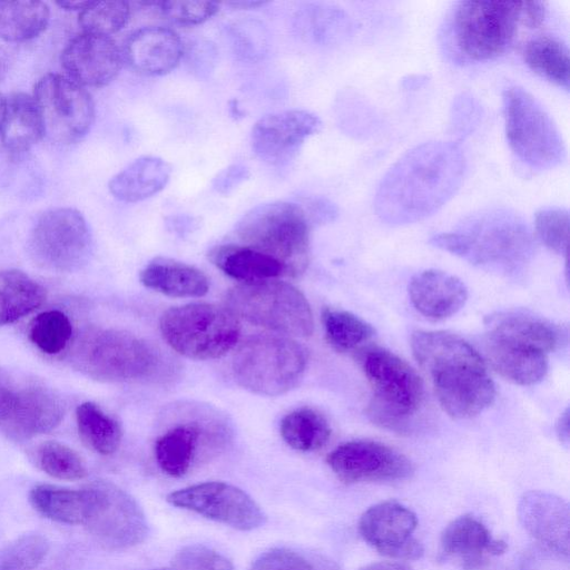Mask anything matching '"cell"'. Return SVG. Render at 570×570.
<instances>
[{"instance_id": "obj_1", "label": "cell", "mask_w": 570, "mask_h": 570, "mask_svg": "<svg viewBox=\"0 0 570 570\" xmlns=\"http://www.w3.org/2000/svg\"><path fill=\"white\" fill-rule=\"evenodd\" d=\"M465 158L452 141L421 144L396 160L376 189V215L391 225L411 224L444 206L460 188Z\"/></svg>"}, {"instance_id": "obj_2", "label": "cell", "mask_w": 570, "mask_h": 570, "mask_svg": "<svg viewBox=\"0 0 570 570\" xmlns=\"http://www.w3.org/2000/svg\"><path fill=\"white\" fill-rule=\"evenodd\" d=\"M415 360L431 376L441 407L452 417H473L489 407L495 386L480 353L462 337L448 332L428 334Z\"/></svg>"}, {"instance_id": "obj_3", "label": "cell", "mask_w": 570, "mask_h": 570, "mask_svg": "<svg viewBox=\"0 0 570 570\" xmlns=\"http://www.w3.org/2000/svg\"><path fill=\"white\" fill-rule=\"evenodd\" d=\"M544 17L540 1H460L445 27L446 45L458 60H491L510 49L520 26L538 28Z\"/></svg>"}, {"instance_id": "obj_4", "label": "cell", "mask_w": 570, "mask_h": 570, "mask_svg": "<svg viewBox=\"0 0 570 570\" xmlns=\"http://www.w3.org/2000/svg\"><path fill=\"white\" fill-rule=\"evenodd\" d=\"M72 362L86 375L104 382L164 380L173 370L159 347L115 328L83 333L76 343Z\"/></svg>"}, {"instance_id": "obj_5", "label": "cell", "mask_w": 570, "mask_h": 570, "mask_svg": "<svg viewBox=\"0 0 570 570\" xmlns=\"http://www.w3.org/2000/svg\"><path fill=\"white\" fill-rule=\"evenodd\" d=\"M154 445L156 461L166 474L180 478L195 463L222 453L233 439L226 416L200 404H180L165 414Z\"/></svg>"}, {"instance_id": "obj_6", "label": "cell", "mask_w": 570, "mask_h": 570, "mask_svg": "<svg viewBox=\"0 0 570 570\" xmlns=\"http://www.w3.org/2000/svg\"><path fill=\"white\" fill-rule=\"evenodd\" d=\"M311 223L295 202L258 205L237 223L234 234L238 244L262 253L287 271L302 274L309 259Z\"/></svg>"}, {"instance_id": "obj_7", "label": "cell", "mask_w": 570, "mask_h": 570, "mask_svg": "<svg viewBox=\"0 0 570 570\" xmlns=\"http://www.w3.org/2000/svg\"><path fill=\"white\" fill-rule=\"evenodd\" d=\"M306 364L307 352L295 340L257 334L239 344L233 355L232 372L243 389L258 395L277 396L299 383Z\"/></svg>"}, {"instance_id": "obj_8", "label": "cell", "mask_w": 570, "mask_h": 570, "mask_svg": "<svg viewBox=\"0 0 570 570\" xmlns=\"http://www.w3.org/2000/svg\"><path fill=\"white\" fill-rule=\"evenodd\" d=\"M431 243L473 262H515L531 249V234L515 213L495 208L469 217L451 233L435 235Z\"/></svg>"}, {"instance_id": "obj_9", "label": "cell", "mask_w": 570, "mask_h": 570, "mask_svg": "<svg viewBox=\"0 0 570 570\" xmlns=\"http://www.w3.org/2000/svg\"><path fill=\"white\" fill-rule=\"evenodd\" d=\"M362 367L373 390L367 415L382 428L405 432L420 409L424 389L414 368L382 347L366 351Z\"/></svg>"}, {"instance_id": "obj_10", "label": "cell", "mask_w": 570, "mask_h": 570, "mask_svg": "<svg viewBox=\"0 0 570 570\" xmlns=\"http://www.w3.org/2000/svg\"><path fill=\"white\" fill-rule=\"evenodd\" d=\"M159 328L174 351L193 360L225 355L240 334L238 318L227 307L209 303H190L165 311Z\"/></svg>"}, {"instance_id": "obj_11", "label": "cell", "mask_w": 570, "mask_h": 570, "mask_svg": "<svg viewBox=\"0 0 570 570\" xmlns=\"http://www.w3.org/2000/svg\"><path fill=\"white\" fill-rule=\"evenodd\" d=\"M226 307L238 318L293 336H309L313 313L304 294L289 283L267 279L230 288Z\"/></svg>"}, {"instance_id": "obj_12", "label": "cell", "mask_w": 570, "mask_h": 570, "mask_svg": "<svg viewBox=\"0 0 570 570\" xmlns=\"http://www.w3.org/2000/svg\"><path fill=\"white\" fill-rule=\"evenodd\" d=\"M502 100L505 136L514 156L535 170L560 165L566 157L564 144L542 105L520 87L508 88Z\"/></svg>"}, {"instance_id": "obj_13", "label": "cell", "mask_w": 570, "mask_h": 570, "mask_svg": "<svg viewBox=\"0 0 570 570\" xmlns=\"http://www.w3.org/2000/svg\"><path fill=\"white\" fill-rule=\"evenodd\" d=\"M29 249L41 266L73 272L83 266L91 253V235L83 216L69 207L51 208L35 224Z\"/></svg>"}, {"instance_id": "obj_14", "label": "cell", "mask_w": 570, "mask_h": 570, "mask_svg": "<svg viewBox=\"0 0 570 570\" xmlns=\"http://www.w3.org/2000/svg\"><path fill=\"white\" fill-rule=\"evenodd\" d=\"M33 99L45 135L60 144L81 139L92 126L95 105L83 86L69 77L47 73L35 86Z\"/></svg>"}, {"instance_id": "obj_15", "label": "cell", "mask_w": 570, "mask_h": 570, "mask_svg": "<svg viewBox=\"0 0 570 570\" xmlns=\"http://www.w3.org/2000/svg\"><path fill=\"white\" fill-rule=\"evenodd\" d=\"M91 504L83 527L109 550H124L141 543L148 535L146 515L138 502L108 481L89 484Z\"/></svg>"}, {"instance_id": "obj_16", "label": "cell", "mask_w": 570, "mask_h": 570, "mask_svg": "<svg viewBox=\"0 0 570 570\" xmlns=\"http://www.w3.org/2000/svg\"><path fill=\"white\" fill-rule=\"evenodd\" d=\"M167 501L180 509L242 531L262 527L266 515L242 489L222 481H209L186 487L167 495Z\"/></svg>"}, {"instance_id": "obj_17", "label": "cell", "mask_w": 570, "mask_h": 570, "mask_svg": "<svg viewBox=\"0 0 570 570\" xmlns=\"http://www.w3.org/2000/svg\"><path fill=\"white\" fill-rule=\"evenodd\" d=\"M61 400L41 386L0 385V432L24 441L53 430L63 417Z\"/></svg>"}, {"instance_id": "obj_18", "label": "cell", "mask_w": 570, "mask_h": 570, "mask_svg": "<svg viewBox=\"0 0 570 570\" xmlns=\"http://www.w3.org/2000/svg\"><path fill=\"white\" fill-rule=\"evenodd\" d=\"M334 474L345 483L397 481L414 472L411 460L400 451L370 440L345 442L326 458Z\"/></svg>"}, {"instance_id": "obj_19", "label": "cell", "mask_w": 570, "mask_h": 570, "mask_svg": "<svg viewBox=\"0 0 570 570\" xmlns=\"http://www.w3.org/2000/svg\"><path fill=\"white\" fill-rule=\"evenodd\" d=\"M416 525L412 510L396 501H384L363 512L358 531L381 554L396 560H416L423 554L422 544L412 535Z\"/></svg>"}, {"instance_id": "obj_20", "label": "cell", "mask_w": 570, "mask_h": 570, "mask_svg": "<svg viewBox=\"0 0 570 570\" xmlns=\"http://www.w3.org/2000/svg\"><path fill=\"white\" fill-rule=\"evenodd\" d=\"M321 126L320 118L307 110L273 112L262 117L253 126L252 148L262 160L273 165L282 164L289 160Z\"/></svg>"}, {"instance_id": "obj_21", "label": "cell", "mask_w": 570, "mask_h": 570, "mask_svg": "<svg viewBox=\"0 0 570 570\" xmlns=\"http://www.w3.org/2000/svg\"><path fill=\"white\" fill-rule=\"evenodd\" d=\"M124 56L111 37L81 32L66 46L61 65L81 86L102 87L119 73Z\"/></svg>"}, {"instance_id": "obj_22", "label": "cell", "mask_w": 570, "mask_h": 570, "mask_svg": "<svg viewBox=\"0 0 570 570\" xmlns=\"http://www.w3.org/2000/svg\"><path fill=\"white\" fill-rule=\"evenodd\" d=\"M524 530L544 549L563 558L569 556V505L546 491H528L518 504Z\"/></svg>"}, {"instance_id": "obj_23", "label": "cell", "mask_w": 570, "mask_h": 570, "mask_svg": "<svg viewBox=\"0 0 570 570\" xmlns=\"http://www.w3.org/2000/svg\"><path fill=\"white\" fill-rule=\"evenodd\" d=\"M122 56L135 71L146 76H163L179 65L184 46L174 30L149 26L128 37Z\"/></svg>"}, {"instance_id": "obj_24", "label": "cell", "mask_w": 570, "mask_h": 570, "mask_svg": "<svg viewBox=\"0 0 570 570\" xmlns=\"http://www.w3.org/2000/svg\"><path fill=\"white\" fill-rule=\"evenodd\" d=\"M440 546L444 557L456 559L465 570L481 568L489 556H499L507 550L503 540L494 539L488 528L470 514L461 515L446 525Z\"/></svg>"}, {"instance_id": "obj_25", "label": "cell", "mask_w": 570, "mask_h": 570, "mask_svg": "<svg viewBox=\"0 0 570 570\" xmlns=\"http://www.w3.org/2000/svg\"><path fill=\"white\" fill-rule=\"evenodd\" d=\"M409 296L420 314L433 321H441L456 314L464 306L468 289L456 276L438 269H428L412 277Z\"/></svg>"}, {"instance_id": "obj_26", "label": "cell", "mask_w": 570, "mask_h": 570, "mask_svg": "<svg viewBox=\"0 0 570 570\" xmlns=\"http://www.w3.org/2000/svg\"><path fill=\"white\" fill-rule=\"evenodd\" d=\"M484 352L497 373L519 385H533L548 371V354L489 333Z\"/></svg>"}, {"instance_id": "obj_27", "label": "cell", "mask_w": 570, "mask_h": 570, "mask_svg": "<svg viewBox=\"0 0 570 570\" xmlns=\"http://www.w3.org/2000/svg\"><path fill=\"white\" fill-rule=\"evenodd\" d=\"M170 165L160 157L141 156L116 174L109 181V191L125 203L145 200L168 184Z\"/></svg>"}, {"instance_id": "obj_28", "label": "cell", "mask_w": 570, "mask_h": 570, "mask_svg": "<svg viewBox=\"0 0 570 570\" xmlns=\"http://www.w3.org/2000/svg\"><path fill=\"white\" fill-rule=\"evenodd\" d=\"M144 286L170 297H200L209 281L198 268L167 257L150 261L140 272Z\"/></svg>"}, {"instance_id": "obj_29", "label": "cell", "mask_w": 570, "mask_h": 570, "mask_svg": "<svg viewBox=\"0 0 570 570\" xmlns=\"http://www.w3.org/2000/svg\"><path fill=\"white\" fill-rule=\"evenodd\" d=\"M208 258L226 275L243 283L288 276L281 263L238 243L223 244L212 248Z\"/></svg>"}, {"instance_id": "obj_30", "label": "cell", "mask_w": 570, "mask_h": 570, "mask_svg": "<svg viewBox=\"0 0 570 570\" xmlns=\"http://www.w3.org/2000/svg\"><path fill=\"white\" fill-rule=\"evenodd\" d=\"M489 334L515 342L546 354L557 350L564 334L557 325L539 317L502 313L490 317Z\"/></svg>"}, {"instance_id": "obj_31", "label": "cell", "mask_w": 570, "mask_h": 570, "mask_svg": "<svg viewBox=\"0 0 570 570\" xmlns=\"http://www.w3.org/2000/svg\"><path fill=\"white\" fill-rule=\"evenodd\" d=\"M0 134L4 147L13 153L30 149L45 136L41 115L32 96L16 92L7 99Z\"/></svg>"}, {"instance_id": "obj_32", "label": "cell", "mask_w": 570, "mask_h": 570, "mask_svg": "<svg viewBox=\"0 0 570 570\" xmlns=\"http://www.w3.org/2000/svg\"><path fill=\"white\" fill-rule=\"evenodd\" d=\"M32 507L43 517L66 524H85L91 504V489H67L38 484L29 494Z\"/></svg>"}, {"instance_id": "obj_33", "label": "cell", "mask_w": 570, "mask_h": 570, "mask_svg": "<svg viewBox=\"0 0 570 570\" xmlns=\"http://www.w3.org/2000/svg\"><path fill=\"white\" fill-rule=\"evenodd\" d=\"M46 289L18 269L0 272V325L13 323L37 309Z\"/></svg>"}, {"instance_id": "obj_34", "label": "cell", "mask_w": 570, "mask_h": 570, "mask_svg": "<svg viewBox=\"0 0 570 570\" xmlns=\"http://www.w3.org/2000/svg\"><path fill=\"white\" fill-rule=\"evenodd\" d=\"M522 55L535 73L569 89V50L561 39L551 35L537 36L524 45Z\"/></svg>"}, {"instance_id": "obj_35", "label": "cell", "mask_w": 570, "mask_h": 570, "mask_svg": "<svg viewBox=\"0 0 570 570\" xmlns=\"http://www.w3.org/2000/svg\"><path fill=\"white\" fill-rule=\"evenodd\" d=\"M50 10L42 1L0 2V38L23 42L38 37L47 27Z\"/></svg>"}, {"instance_id": "obj_36", "label": "cell", "mask_w": 570, "mask_h": 570, "mask_svg": "<svg viewBox=\"0 0 570 570\" xmlns=\"http://www.w3.org/2000/svg\"><path fill=\"white\" fill-rule=\"evenodd\" d=\"M279 432L291 448L301 452H313L327 443L332 430L321 412L303 406L283 417Z\"/></svg>"}, {"instance_id": "obj_37", "label": "cell", "mask_w": 570, "mask_h": 570, "mask_svg": "<svg viewBox=\"0 0 570 570\" xmlns=\"http://www.w3.org/2000/svg\"><path fill=\"white\" fill-rule=\"evenodd\" d=\"M78 432L83 443L101 455L115 453L122 439L119 422L92 402L81 403L76 410Z\"/></svg>"}, {"instance_id": "obj_38", "label": "cell", "mask_w": 570, "mask_h": 570, "mask_svg": "<svg viewBox=\"0 0 570 570\" xmlns=\"http://www.w3.org/2000/svg\"><path fill=\"white\" fill-rule=\"evenodd\" d=\"M322 323L326 341L338 352H348L356 348L375 333L371 324L343 309L324 308Z\"/></svg>"}, {"instance_id": "obj_39", "label": "cell", "mask_w": 570, "mask_h": 570, "mask_svg": "<svg viewBox=\"0 0 570 570\" xmlns=\"http://www.w3.org/2000/svg\"><path fill=\"white\" fill-rule=\"evenodd\" d=\"M72 335L68 316L58 309L38 314L30 323L29 338L43 353L52 355L62 352Z\"/></svg>"}, {"instance_id": "obj_40", "label": "cell", "mask_w": 570, "mask_h": 570, "mask_svg": "<svg viewBox=\"0 0 570 570\" xmlns=\"http://www.w3.org/2000/svg\"><path fill=\"white\" fill-rule=\"evenodd\" d=\"M39 468L59 480H80L87 475L82 458L71 448L57 441H47L37 450Z\"/></svg>"}, {"instance_id": "obj_41", "label": "cell", "mask_w": 570, "mask_h": 570, "mask_svg": "<svg viewBox=\"0 0 570 570\" xmlns=\"http://www.w3.org/2000/svg\"><path fill=\"white\" fill-rule=\"evenodd\" d=\"M130 19V6L125 1H90L79 12L82 32L108 36L121 30Z\"/></svg>"}, {"instance_id": "obj_42", "label": "cell", "mask_w": 570, "mask_h": 570, "mask_svg": "<svg viewBox=\"0 0 570 570\" xmlns=\"http://www.w3.org/2000/svg\"><path fill=\"white\" fill-rule=\"evenodd\" d=\"M49 549L50 542L45 535L22 534L0 549V570H33Z\"/></svg>"}, {"instance_id": "obj_43", "label": "cell", "mask_w": 570, "mask_h": 570, "mask_svg": "<svg viewBox=\"0 0 570 570\" xmlns=\"http://www.w3.org/2000/svg\"><path fill=\"white\" fill-rule=\"evenodd\" d=\"M297 29L302 36L317 42H326L336 36V32L346 27V18L333 8H306L296 18Z\"/></svg>"}, {"instance_id": "obj_44", "label": "cell", "mask_w": 570, "mask_h": 570, "mask_svg": "<svg viewBox=\"0 0 570 570\" xmlns=\"http://www.w3.org/2000/svg\"><path fill=\"white\" fill-rule=\"evenodd\" d=\"M535 232L541 242L559 255L567 254L569 213L559 207L542 208L535 214Z\"/></svg>"}, {"instance_id": "obj_45", "label": "cell", "mask_w": 570, "mask_h": 570, "mask_svg": "<svg viewBox=\"0 0 570 570\" xmlns=\"http://www.w3.org/2000/svg\"><path fill=\"white\" fill-rule=\"evenodd\" d=\"M155 6L166 19L180 26L202 24L219 10V4L212 1H160Z\"/></svg>"}, {"instance_id": "obj_46", "label": "cell", "mask_w": 570, "mask_h": 570, "mask_svg": "<svg viewBox=\"0 0 570 570\" xmlns=\"http://www.w3.org/2000/svg\"><path fill=\"white\" fill-rule=\"evenodd\" d=\"M175 570H235L222 553L203 544L181 548L173 559Z\"/></svg>"}, {"instance_id": "obj_47", "label": "cell", "mask_w": 570, "mask_h": 570, "mask_svg": "<svg viewBox=\"0 0 570 570\" xmlns=\"http://www.w3.org/2000/svg\"><path fill=\"white\" fill-rule=\"evenodd\" d=\"M249 570H315L299 553L288 549H272L259 556Z\"/></svg>"}, {"instance_id": "obj_48", "label": "cell", "mask_w": 570, "mask_h": 570, "mask_svg": "<svg viewBox=\"0 0 570 570\" xmlns=\"http://www.w3.org/2000/svg\"><path fill=\"white\" fill-rule=\"evenodd\" d=\"M230 36L235 51L244 57L254 59L265 49L264 32L255 23L235 24L230 28Z\"/></svg>"}, {"instance_id": "obj_49", "label": "cell", "mask_w": 570, "mask_h": 570, "mask_svg": "<svg viewBox=\"0 0 570 570\" xmlns=\"http://www.w3.org/2000/svg\"><path fill=\"white\" fill-rule=\"evenodd\" d=\"M304 210L311 225L332 220L336 216V207L330 200L317 196L299 197L295 200Z\"/></svg>"}, {"instance_id": "obj_50", "label": "cell", "mask_w": 570, "mask_h": 570, "mask_svg": "<svg viewBox=\"0 0 570 570\" xmlns=\"http://www.w3.org/2000/svg\"><path fill=\"white\" fill-rule=\"evenodd\" d=\"M249 175V169L245 165L233 164L219 171L212 185L217 193L226 195L248 179Z\"/></svg>"}, {"instance_id": "obj_51", "label": "cell", "mask_w": 570, "mask_h": 570, "mask_svg": "<svg viewBox=\"0 0 570 570\" xmlns=\"http://www.w3.org/2000/svg\"><path fill=\"white\" fill-rule=\"evenodd\" d=\"M361 570H413L409 566L401 563V562H394V561H381V562H374L365 566Z\"/></svg>"}, {"instance_id": "obj_52", "label": "cell", "mask_w": 570, "mask_h": 570, "mask_svg": "<svg viewBox=\"0 0 570 570\" xmlns=\"http://www.w3.org/2000/svg\"><path fill=\"white\" fill-rule=\"evenodd\" d=\"M557 434L561 442H569V409H567L559 417L556 425Z\"/></svg>"}, {"instance_id": "obj_53", "label": "cell", "mask_w": 570, "mask_h": 570, "mask_svg": "<svg viewBox=\"0 0 570 570\" xmlns=\"http://www.w3.org/2000/svg\"><path fill=\"white\" fill-rule=\"evenodd\" d=\"M266 3H267V1L248 0V1H233V2H227L226 4L229 7L239 9V10H247V9H257L259 7H263Z\"/></svg>"}, {"instance_id": "obj_54", "label": "cell", "mask_w": 570, "mask_h": 570, "mask_svg": "<svg viewBox=\"0 0 570 570\" xmlns=\"http://www.w3.org/2000/svg\"><path fill=\"white\" fill-rule=\"evenodd\" d=\"M89 0L87 1H60L58 2V6L65 10H72V11H79L81 12L88 4Z\"/></svg>"}, {"instance_id": "obj_55", "label": "cell", "mask_w": 570, "mask_h": 570, "mask_svg": "<svg viewBox=\"0 0 570 570\" xmlns=\"http://www.w3.org/2000/svg\"><path fill=\"white\" fill-rule=\"evenodd\" d=\"M9 69V58L4 49L0 47V81L6 77Z\"/></svg>"}, {"instance_id": "obj_56", "label": "cell", "mask_w": 570, "mask_h": 570, "mask_svg": "<svg viewBox=\"0 0 570 570\" xmlns=\"http://www.w3.org/2000/svg\"><path fill=\"white\" fill-rule=\"evenodd\" d=\"M6 104H7V98H4L0 94V128H1V125H2L3 117H4Z\"/></svg>"}, {"instance_id": "obj_57", "label": "cell", "mask_w": 570, "mask_h": 570, "mask_svg": "<svg viewBox=\"0 0 570 570\" xmlns=\"http://www.w3.org/2000/svg\"><path fill=\"white\" fill-rule=\"evenodd\" d=\"M150 570H173V569L160 568V569H150Z\"/></svg>"}]
</instances>
